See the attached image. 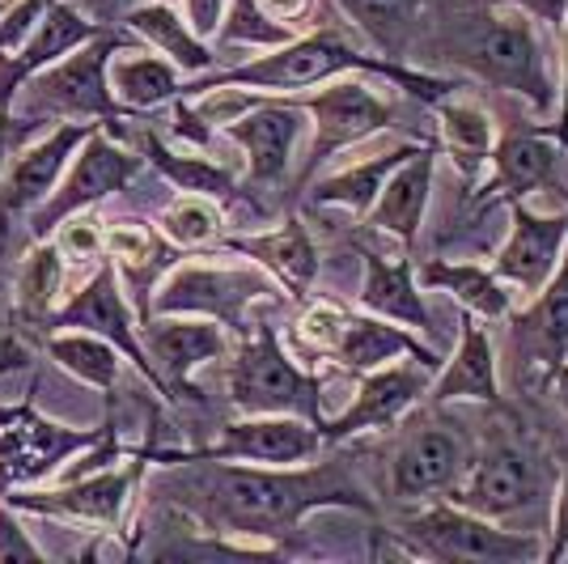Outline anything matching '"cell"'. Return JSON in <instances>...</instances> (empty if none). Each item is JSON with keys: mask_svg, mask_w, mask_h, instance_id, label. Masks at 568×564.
<instances>
[{"mask_svg": "<svg viewBox=\"0 0 568 564\" xmlns=\"http://www.w3.org/2000/svg\"><path fill=\"white\" fill-rule=\"evenodd\" d=\"M166 493L216 535L281 540L314 510L378 514V501L356 480L348 454H314L293 467L260 463H174Z\"/></svg>", "mask_w": 568, "mask_h": 564, "instance_id": "obj_1", "label": "cell"}, {"mask_svg": "<svg viewBox=\"0 0 568 564\" xmlns=\"http://www.w3.org/2000/svg\"><path fill=\"white\" fill-rule=\"evenodd\" d=\"M348 72L386 77L390 85L425 98L428 107L442 102V98H450V90H454L446 77L407 69L403 60L369 56V51L353 48L339 30H314V34H302V39H293V43H284V48L263 51V56L246 60V64L191 77V81H183V94L179 98L209 94V90H221V85H242V90H260V94H302V90H314V85H323V81L348 77Z\"/></svg>", "mask_w": 568, "mask_h": 564, "instance_id": "obj_2", "label": "cell"}, {"mask_svg": "<svg viewBox=\"0 0 568 564\" xmlns=\"http://www.w3.org/2000/svg\"><path fill=\"white\" fill-rule=\"evenodd\" d=\"M132 39L136 34L128 26H106L85 48H77L60 64L30 77L13 111L26 119H48V123H106V132L123 141L119 123L132 115L111 90V60L123 48H132Z\"/></svg>", "mask_w": 568, "mask_h": 564, "instance_id": "obj_3", "label": "cell"}, {"mask_svg": "<svg viewBox=\"0 0 568 564\" xmlns=\"http://www.w3.org/2000/svg\"><path fill=\"white\" fill-rule=\"evenodd\" d=\"M323 391L327 377L302 370L267 319L242 335L230 361V403L242 416H302L327 429L332 416L323 407Z\"/></svg>", "mask_w": 568, "mask_h": 564, "instance_id": "obj_4", "label": "cell"}, {"mask_svg": "<svg viewBox=\"0 0 568 564\" xmlns=\"http://www.w3.org/2000/svg\"><path fill=\"white\" fill-rule=\"evenodd\" d=\"M450 60L458 69L475 72L479 81L505 90V94H521L539 115L551 111V102H556L544 43L535 34V18L521 13V9L488 13L467 34H458L450 48Z\"/></svg>", "mask_w": 568, "mask_h": 564, "instance_id": "obj_5", "label": "cell"}, {"mask_svg": "<svg viewBox=\"0 0 568 564\" xmlns=\"http://www.w3.org/2000/svg\"><path fill=\"white\" fill-rule=\"evenodd\" d=\"M115 424L106 407L102 424L77 429V424L51 421L34 407V386L18 403H0V496L13 489H39L51 475H60L81 450L98 446Z\"/></svg>", "mask_w": 568, "mask_h": 564, "instance_id": "obj_6", "label": "cell"}, {"mask_svg": "<svg viewBox=\"0 0 568 564\" xmlns=\"http://www.w3.org/2000/svg\"><path fill=\"white\" fill-rule=\"evenodd\" d=\"M276 298L281 284L260 263H174L153 289L149 314H195L221 323L230 335H246V310Z\"/></svg>", "mask_w": 568, "mask_h": 564, "instance_id": "obj_7", "label": "cell"}, {"mask_svg": "<svg viewBox=\"0 0 568 564\" xmlns=\"http://www.w3.org/2000/svg\"><path fill=\"white\" fill-rule=\"evenodd\" d=\"M395 535L407 543L412 556H425V561H442V564L544 561V547H547L535 531H505L493 517L471 514V510H463L454 501L403 517Z\"/></svg>", "mask_w": 568, "mask_h": 564, "instance_id": "obj_8", "label": "cell"}, {"mask_svg": "<svg viewBox=\"0 0 568 564\" xmlns=\"http://www.w3.org/2000/svg\"><path fill=\"white\" fill-rule=\"evenodd\" d=\"M144 471H149V454L132 450L115 467L60 480L55 489H13V493H4V501L22 514L55 517V522H69V526H98V531L119 535Z\"/></svg>", "mask_w": 568, "mask_h": 564, "instance_id": "obj_9", "label": "cell"}, {"mask_svg": "<svg viewBox=\"0 0 568 564\" xmlns=\"http://www.w3.org/2000/svg\"><path fill=\"white\" fill-rule=\"evenodd\" d=\"M144 158L123 149L119 137L106 132V123H98L85 137V144L72 153L69 170L60 174V183L39 209L30 212V242H43L55 234L60 221H69L72 212L98 209L102 200H111L115 191H128L132 179L141 174Z\"/></svg>", "mask_w": 568, "mask_h": 564, "instance_id": "obj_10", "label": "cell"}, {"mask_svg": "<svg viewBox=\"0 0 568 564\" xmlns=\"http://www.w3.org/2000/svg\"><path fill=\"white\" fill-rule=\"evenodd\" d=\"M332 446L318 424L302 416H242L221 429V442L200 450H149V463L174 467V463H260V467H293L310 463L314 454Z\"/></svg>", "mask_w": 568, "mask_h": 564, "instance_id": "obj_11", "label": "cell"}, {"mask_svg": "<svg viewBox=\"0 0 568 564\" xmlns=\"http://www.w3.org/2000/svg\"><path fill=\"white\" fill-rule=\"evenodd\" d=\"M60 328L94 331V335H102V340H111L119 353H123V361L153 386V395L166 400V382H162V374H158L153 356L144 353L141 319H136L132 298L123 293L119 268L111 263V259H98L94 272H90V281L81 284L77 293L64 298V306L55 310V319H51L48 331H60Z\"/></svg>", "mask_w": 568, "mask_h": 564, "instance_id": "obj_12", "label": "cell"}, {"mask_svg": "<svg viewBox=\"0 0 568 564\" xmlns=\"http://www.w3.org/2000/svg\"><path fill=\"white\" fill-rule=\"evenodd\" d=\"M288 98L314 119V144H310V158L302 165V183L323 162H332L335 153H344V149L361 144L365 137L390 128V119H395V107L374 94L365 81H356V77H335V81H323L314 90H302V94Z\"/></svg>", "mask_w": 568, "mask_h": 564, "instance_id": "obj_13", "label": "cell"}, {"mask_svg": "<svg viewBox=\"0 0 568 564\" xmlns=\"http://www.w3.org/2000/svg\"><path fill=\"white\" fill-rule=\"evenodd\" d=\"M471 467V446L458 421L425 416L407 424L399 446L390 454V496L395 501H420L433 493H450Z\"/></svg>", "mask_w": 568, "mask_h": 564, "instance_id": "obj_14", "label": "cell"}, {"mask_svg": "<svg viewBox=\"0 0 568 564\" xmlns=\"http://www.w3.org/2000/svg\"><path fill=\"white\" fill-rule=\"evenodd\" d=\"M141 340L166 382L170 403H200L195 374L230 356V331L195 314H149L141 323Z\"/></svg>", "mask_w": 568, "mask_h": 564, "instance_id": "obj_15", "label": "cell"}, {"mask_svg": "<svg viewBox=\"0 0 568 564\" xmlns=\"http://www.w3.org/2000/svg\"><path fill=\"white\" fill-rule=\"evenodd\" d=\"M306 119L310 115L288 94H260L251 111L221 123V137L246 153V170L255 188H281L297 153V141L306 132Z\"/></svg>", "mask_w": 568, "mask_h": 564, "instance_id": "obj_16", "label": "cell"}, {"mask_svg": "<svg viewBox=\"0 0 568 564\" xmlns=\"http://www.w3.org/2000/svg\"><path fill=\"white\" fill-rule=\"evenodd\" d=\"M94 128L98 123H55L9 158L4 174H0V234H4V225H13L18 216H30L48 200L60 174L69 170L72 153L85 144Z\"/></svg>", "mask_w": 568, "mask_h": 564, "instance_id": "obj_17", "label": "cell"}, {"mask_svg": "<svg viewBox=\"0 0 568 564\" xmlns=\"http://www.w3.org/2000/svg\"><path fill=\"white\" fill-rule=\"evenodd\" d=\"M509 349L526 382H551L568 361V242L551 281L521 314H509Z\"/></svg>", "mask_w": 568, "mask_h": 564, "instance_id": "obj_18", "label": "cell"}, {"mask_svg": "<svg viewBox=\"0 0 568 564\" xmlns=\"http://www.w3.org/2000/svg\"><path fill=\"white\" fill-rule=\"evenodd\" d=\"M450 501L500 522L514 517L521 510H535L539 501V471L530 463V454L509 442H493L479 459H471V467L463 471V480L450 489Z\"/></svg>", "mask_w": 568, "mask_h": 564, "instance_id": "obj_19", "label": "cell"}, {"mask_svg": "<svg viewBox=\"0 0 568 564\" xmlns=\"http://www.w3.org/2000/svg\"><path fill=\"white\" fill-rule=\"evenodd\" d=\"M437 370H428L420 361L412 365H382V370H369L361 374V386H356V400L327 421V442L339 446V442H353L361 433H374V429H390L399 424L416 403L428 395V382H433Z\"/></svg>", "mask_w": 568, "mask_h": 564, "instance_id": "obj_20", "label": "cell"}, {"mask_svg": "<svg viewBox=\"0 0 568 564\" xmlns=\"http://www.w3.org/2000/svg\"><path fill=\"white\" fill-rule=\"evenodd\" d=\"M106 26L85 18L77 4L55 0L48 13L39 18V26L30 30L18 51H0V111H13L18 94L26 90L30 77H39L43 69L60 64L64 56H72L77 48H85L90 39H98Z\"/></svg>", "mask_w": 568, "mask_h": 564, "instance_id": "obj_21", "label": "cell"}, {"mask_svg": "<svg viewBox=\"0 0 568 564\" xmlns=\"http://www.w3.org/2000/svg\"><path fill=\"white\" fill-rule=\"evenodd\" d=\"M509 216H514V230L505 238V246L493 259V272L505 284H518L521 298H535L551 272L560 268L568 242V216H539L530 212L521 200H509Z\"/></svg>", "mask_w": 568, "mask_h": 564, "instance_id": "obj_22", "label": "cell"}, {"mask_svg": "<svg viewBox=\"0 0 568 564\" xmlns=\"http://www.w3.org/2000/svg\"><path fill=\"white\" fill-rule=\"evenodd\" d=\"M221 246L242 259H251V263H260L293 302H310L323 259H318V242H314V234H310V225L302 216H288L284 225L263 230V234L221 238Z\"/></svg>", "mask_w": 568, "mask_h": 564, "instance_id": "obj_23", "label": "cell"}, {"mask_svg": "<svg viewBox=\"0 0 568 564\" xmlns=\"http://www.w3.org/2000/svg\"><path fill=\"white\" fill-rule=\"evenodd\" d=\"M327 356H332L344 374H356V377L390 365L395 356H412V361H420L428 370H442V365H446L412 328L390 323V319H378V314H369V310H365V314H353V310L344 314L339 340L332 344Z\"/></svg>", "mask_w": 568, "mask_h": 564, "instance_id": "obj_24", "label": "cell"}, {"mask_svg": "<svg viewBox=\"0 0 568 564\" xmlns=\"http://www.w3.org/2000/svg\"><path fill=\"white\" fill-rule=\"evenodd\" d=\"M437 153H442L437 141L416 144V153L386 179V188H382V195L374 200V209L361 225H369L378 234H395L403 242V251H412L416 238H420V225H425L428 200H433Z\"/></svg>", "mask_w": 568, "mask_h": 564, "instance_id": "obj_25", "label": "cell"}, {"mask_svg": "<svg viewBox=\"0 0 568 564\" xmlns=\"http://www.w3.org/2000/svg\"><path fill=\"white\" fill-rule=\"evenodd\" d=\"M493 162V179L475 191L471 204H493V200H526L530 191L547 188L556 179V162H560V141L547 132V128H535V132H514L505 141L493 144L488 153Z\"/></svg>", "mask_w": 568, "mask_h": 564, "instance_id": "obj_26", "label": "cell"}, {"mask_svg": "<svg viewBox=\"0 0 568 564\" xmlns=\"http://www.w3.org/2000/svg\"><path fill=\"white\" fill-rule=\"evenodd\" d=\"M428 400L437 403H500V377H497V349H493V335L479 328L471 310L458 314V349L454 356L433 374L428 382Z\"/></svg>", "mask_w": 568, "mask_h": 564, "instance_id": "obj_27", "label": "cell"}, {"mask_svg": "<svg viewBox=\"0 0 568 564\" xmlns=\"http://www.w3.org/2000/svg\"><path fill=\"white\" fill-rule=\"evenodd\" d=\"M365 259V281H361V310L403 323L416 335L433 331V314H428L425 298H420V284H416V259L412 251H403L399 259H386L378 251H361Z\"/></svg>", "mask_w": 568, "mask_h": 564, "instance_id": "obj_28", "label": "cell"}, {"mask_svg": "<svg viewBox=\"0 0 568 564\" xmlns=\"http://www.w3.org/2000/svg\"><path fill=\"white\" fill-rule=\"evenodd\" d=\"M64 272H69V259L60 255L55 238H43L26 251L18 281H13V323H18V331H34L39 340L48 335L55 310L64 306Z\"/></svg>", "mask_w": 568, "mask_h": 564, "instance_id": "obj_29", "label": "cell"}, {"mask_svg": "<svg viewBox=\"0 0 568 564\" xmlns=\"http://www.w3.org/2000/svg\"><path fill=\"white\" fill-rule=\"evenodd\" d=\"M123 26L141 39L144 48L166 56L170 64H179L187 77H204V72L216 69V51L191 30L187 18L179 13V4H162V0L136 4V9L123 18Z\"/></svg>", "mask_w": 568, "mask_h": 564, "instance_id": "obj_30", "label": "cell"}, {"mask_svg": "<svg viewBox=\"0 0 568 564\" xmlns=\"http://www.w3.org/2000/svg\"><path fill=\"white\" fill-rule=\"evenodd\" d=\"M183 81H187V72L179 64H170L166 56H158L153 48H123L111 60V90H115V98L132 119L174 102L183 94Z\"/></svg>", "mask_w": 568, "mask_h": 564, "instance_id": "obj_31", "label": "cell"}, {"mask_svg": "<svg viewBox=\"0 0 568 564\" xmlns=\"http://www.w3.org/2000/svg\"><path fill=\"white\" fill-rule=\"evenodd\" d=\"M412 153H416V144H395V149L374 153V158H365V162L344 165V170H335L332 179H318V183L310 188V204H318V209H344L353 221H365L369 209H374V200H378L382 188H386V179H390Z\"/></svg>", "mask_w": 568, "mask_h": 564, "instance_id": "obj_32", "label": "cell"}, {"mask_svg": "<svg viewBox=\"0 0 568 564\" xmlns=\"http://www.w3.org/2000/svg\"><path fill=\"white\" fill-rule=\"evenodd\" d=\"M43 353L64 370L69 377H77L81 386H94L98 395H115L119 391V370H123V353L111 340H102L94 331L60 328L43 335Z\"/></svg>", "mask_w": 568, "mask_h": 564, "instance_id": "obj_33", "label": "cell"}, {"mask_svg": "<svg viewBox=\"0 0 568 564\" xmlns=\"http://www.w3.org/2000/svg\"><path fill=\"white\" fill-rule=\"evenodd\" d=\"M420 289L450 293L463 310H471L475 319H509V293L493 268L479 263H450V259H428L420 263Z\"/></svg>", "mask_w": 568, "mask_h": 564, "instance_id": "obj_34", "label": "cell"}, {"mask_svg": "<svg viewBox=\"0 0 568 564\" xmlns=\"http://www.w3.org/2000/svg\"><path fill=\"white\" fill-rule=\"evenodd\" d=\"M141 158L144 165H153L162 179H166L174 191H195V195H213V200H225V195H237V174L225 162H213L204 153H179L170 149L158 132H141Z\"/></svg>", "mask_w": 568, "mask_h": 564, "instance_id": "obj_35", "label": "cell"}, {"mask_svg": "<svg viewBox=\"0 0 568 564\" xmlns=\"http://www.w3.org/2000/svg\"><path fill=\"white\" fill-rule=\"evenodd\" d=\"M433 111H437V137H442L437 144L454 158L463 179H475L497 144L493 115L471 98H442V102H433Z\"/></svg>", "mask_w": 568, "mask_h": 564, "instance_id": "obj_36", "label": "cell"}, {"mask_svg": "<svg viewBox=\"0 0 568 564\" xmlns=\"http://www.w3.org/2000/svg\"><path fill=\"white\" fill-rule=\"evenodd\" d=\"M335 9L378 48V56L403 60V51L416 39L425 0H335Z\"/></svg>", "mask_w": 568, "mask_h": 564, "instance_id": "obj_37", "label": "cell"}, {"mask_svg": "<svg viewBox=\"0 0 568 564\" xmlns=\"http://www.w3.org/2000/svg\"><path fill=\"white\" fill-rule=\"evenodd\" d=\"M158 230L179 246V251H200L209 242H221L225 234V212L213 195H195V191H179L162 209Z\"/></svg>", "mask_w": 568, "mask_h": 564, "instance_id": "obj_38", "label": "cell"}, {"mask_svg": "<svg viewBox=\"0 0 568 564\" xmlns=\"http://www.w3.org/2000/svg\"><path fill=\"white\" fill-rule=\"evenodd\" d=\"M293 39H297L293 26L276 22V18L263 9V0H230L225 22L216 30V43H237V48H260V51L284 48V43H293Z\"/></svg>", "mask_w": 568, "mask_h": 564, "instance_id": "obj_39", "label": "cell"}, {"mask_svg": "<svg viewBox=\"0 0 568 564\" xmlns=\"http://www.w3.org/2000/svg\"><path fill=\"white\" fill-rule=\"evenodd\" d=\"M51 238H55L60 255L69 259V263H98V259L106 255V225L98 221L94 209L72 212L69 221L55 225V234Z\"/></svg>", "mask_w": 568, "mask_h": 564, "instance_id": "obj_40", "label": "cell"}, {"mask_svg": "<svg viewBox=\"0 0 568 564\" xmlns=\"http://www.w3.org/2000/svg\"><path fill=\"white\" fill-rule=\"evenodd\" d=\"M344 314H348V310L335 306V302H306L302 319H297V335L306 340L310 349H318V353L327 356V353H332V344L339 340Z\"/></svg>", "mask_w": 568, "mask_h": 564, "instance_id": "obj_41", "label": "cell"}, {"mask_svg": "<svg viewBox=\"0 0 568 564\" xmlns=\"http://www.w3.org/2000/svg\"><path fill=\"white\" fill-rule=\"evenodd\" d=\"M48 547L30 540V531L22 526V510H13L4 496H0V564H18V561H43Z\"/></svg>", "mask_w": 568, "mask_h": 564, "instance_id": "obj_42", "label": "cell"}, {"mask_svg": "<svg viewBox=\"0 0 568 564\" xmlns=\"http://www.w3.org/2000/svg\"><path fill=\"white\" fill-rule=\"evenodd\" d=\"M55 0H13L0 13V51H18L30 39V30L39 26V18L48 13Z\"/></svg>", "mask_w": 568, "mask_h": 564, "instance_id": "obj_43", "label": "cell"}, {"mask_svg": "<svg viewBox=\"0 0 568 564\" xmlns=\"http://www.w3.org/2000/svg\"><path fill=\"white\" fill-rule=\"evenodd\" d=\"M39 132H48L43 119H26V115H18V111H0V174H4L9 158H13L18 149H26Z\"/></svg>", "mask_w": 568, "mask_h": 564, "instance_id": "obj_44", "label": "cell"}, {"mask_svg": "<svg viewBox=\"0 0 568 564\" xmlns=\"http://www.w3.org/2000/svg\"><path fill=\"white\" fill-rule=\"evenodd\" d=\"M183 9V18H187V26L209 43V39H216V30H221V22H225V9H230V0H179Z\"/></svg>", "mask_w": 568, "mask_h": 564, "instance_id": "obj_45", "label": "cell"}, {"mask_svg": "<svg viewBox=\"0 0 568 564\" xmlns=\"http://www.w3.org/2000/svg\"><path fill=\"white\" fill-rule=\"evenodd\" d=\"M568 556V450L560 459V496H556V522H551V543L544 547V561H565Z\"/></svg>", "mask_w": 568, "mask_h": 564, "instance_id": "obj_46", "label": "cell"}, {"mask_svg": "<svg viewBox=\"0 0 568 564\" xmlns=\"http://www.w3.org/2000/svg\"><path fill=\"white\" fill-rule=\"evenodd\" d=\"M488 9H521V13H530L535 22L551 26L556 34H560V26L568 18V0H484Z\"/></svg>", "mask_w": 568, "mask_h": 564, "instance_id": "obj_47", "label": "cell"}, {"mask_svg": "<svg viewBox=\"0 0 568 564\" xmlns=\"http://www.w3.org/2000/svg\"><path fill=\"white\" fill-rule=\"evenodd\" d=\"M560 69H565V85H560V119H556V128H547V132L565 144L568 141V18H565V26H560Z\"/></svg>", "mask_w": 568, "mask_h": 564, "instance_id": "obj_48", "label": "cell"}, {"mask_svg": "<svg viewBox=\"0 0 568 564\" xmlns=\"http://www.w3.org/2000/svg\"><path fill=\"white\" fill-rule=\"evenodd\" d=\"M263 9L284 26H302L314 13V0H263Z\"/></svg>", "mask_w": 568, "mask_h": 564, "instance_id": "obj_49", "label": "cell"}, {"mask_svg": "<svg viewBox=\"0 0 568 564\" xmlns=\"http://www.w3.org/2000/svg\"><path fill=\"white\" fill-rule=\"evenodd\" d=\"M22 365H26L22 335H4V340H0V377L13 374V370H22Z\"/></svg>", "mask_w": 568, "mask_h": 564, "instance_id": "obj_50", "label": "cell"}, {"mask_svg": "<svg viewBox=\"0 0 568 564\" xmlns=\"http://www.w3.org/2000/svg\"><path fill=\"white\" fill-rule=\"evenodd\" d=\"M551 391H556V403H560V407L568 412V361L560 365V370H556V377H551Z\"/></svg>", "mask_w": 568, "mask_h": 564, "instance_id": "obj_51", "label": "cell"}, {"mask_svg": "<svg viewBox=\"0 0 568 564\" xmlns=\"http://www.w3.org/2000/svg\"><path fill=\"white\" fill-rule=\"evenodd\" d=\"M9 4H13V0H0V13H4V9H9Z\"/></svg>", "mask_w": 568, "mask_h": 564, "instance_id": "obj_52", "label": "cell"}, {"mask_svg": "<svg viewBox=\"0 0 568 564\" xmlns=\"http://www.w3.org/2000/svg\"><path fill=\"white\" fill-rule=\"evenodd\" d=\"M162 4H179V0H162Z\"/></svg>", "mask_w": 568, "mask_h": 564, "instance_id": "obj_53", "label": "cell"}, {"mask_svg": "<svg viewBox=\"0 0 568 564\" xmlns=\"http://www.w3.org/2000/svg\"><path fill=\"white\" fill-rule=\"evenodd\" d=\"M565 149H568V141H565Z\"/></svg>", "mask_w": 568, "mask_h": 564, "instance_id": "obj_54", "label": "cell"}]
</instances>
